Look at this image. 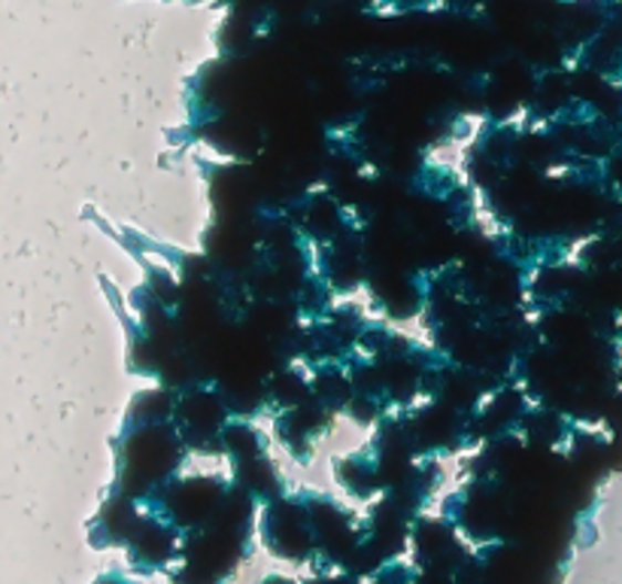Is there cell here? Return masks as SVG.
Wrapping results in <instances>:
<instances>
[{
	"label": "cell",
	"mask_w": 622,
	"mask_h": 584,
	"mask_svg": "<svg viewBox=\"0 0 622 584\" xmlns=\"http://www.w3.org/2000/svg\"><path fill=\"white\" fill-rule=\"evenodd\" d=\"M94 584H128L125 578H118V575H106V578H101V582Z\"/></svg>",
	"instance_id": "7a4b0ae2"
},
{
	"label": "cell",
	"mask_w": 622,
	"mask_h": 584,
	"mask_svg": "<svg viewBox=\"0 0 622 584\" xmlns=\"http://www.w3.org/2000/svg\"><path fill=\"white\" fill-rule=\"evenodd\" d=\"M265 545L282 561L304 563L317 557V536L304 502L273 500L265 509Z\"/></svg>",
	"instance_id": "6da1fadb"
}]
</instances>
